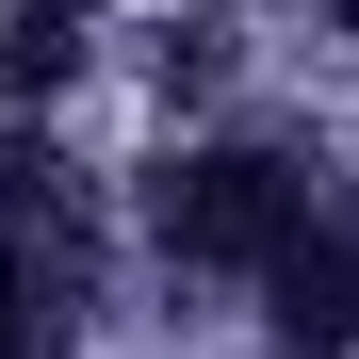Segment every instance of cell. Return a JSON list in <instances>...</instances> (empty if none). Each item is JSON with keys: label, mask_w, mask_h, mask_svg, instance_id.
Returning a JSON list of instances; mask_svg holds the SVG:
<instances>
[{"label": "cell", "mask_w": 359, "mask_h": 359, "mask_svg": "<svg viewBox=\"0 0 359 359\" xmlns=\"http://www.w3.org/2000/svg\"><path fill=\"white\" fill-rule=\"evenodd\" d=\"M0 359H49V278H33L17 229H0Z\"/></svg>", "instance_id": "6da1fadb"}]
</instances>
